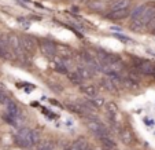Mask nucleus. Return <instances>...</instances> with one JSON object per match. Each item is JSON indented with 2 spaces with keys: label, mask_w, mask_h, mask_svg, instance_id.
<instances>
[{
  "label": "nucleus",
  "mask_w": 155,
  "mask_h": 150,
  "mask_svg": "<svg viewBox=\"0 0 155 150\" xmlns=\"http://www.w3.org/2000/svg\"><path fill=\"white\" fill-rule=\"evenodd\" d=\"M99 139H100V143H102V146L104 147V149L111 150V149H114V147H115L114 141L108 138V135L107 136H103V138H99Z\"/></svg>",
  "instance_id": "a211bd4d"
},
{
  "label": "nucleus",
  "mask_w": 155,
  "mask_h": 150,
  "mask_svg": "<svg viewBox=\"0 0 155 150\" xmlns=\"http://www.w3.org/2000/svg\"><path fill=\"white\" fill-rule=\"evenodd\" d=\"M97 56L100 58V62H102L103 65H113V63H118L121 61L118 55H115L113 53H107L104 50L97 51Z\"/></svg>",
  "instance_id": "20e7f679"
},
{
  "label": "nucleus",
  "mask_w": 155,
  "mask_h": 150,
  "mask_svg": "<svg viewBox=\"0 0 155 150\" xmlns=\"http://www.w3.org/2000/svg\"><path fill=\"white\" fill-rule=\"evenodd\" d=\"M91 103H92L94 106H96V107H100V106L104 105V101H103L102 98H99V97L96 95V97L91 98Z\"/></svg>",
  "instance_id": "b1692460"
},
{
  "label": "nucleus",
  "mask_w": 155,
  "mask_h": 150,
  "mask_svg": "<svg viewBox=\"0 0 155 150\" xmlns=\"http://www.w3.org/2000/svg\"><path fill=\"white\" fill-rule=\"evenodd\" d=\"M154 33H155V28H154Z\"/></svg>",
  "instance_id": "c85d7f7f"
},
{
  "label": "nucleus",
  "mask_w": 155,
  "mask_h": 150,
  "mask_svg": "<svg viewBox=\"0 0 155 150\" xmlns=\"http://www.w3.org/2000/svg\"><path fill=\"white\" fill-rule=\"evenodd\" d=\"M81 91L84 92L88 98H94L97 95V88L95 85H81Z\"/></svg>",
  "instance_id": "2eb2a0df"
},
{
  "label": "nucleus",
  "mask_w": 155,
  "mask_h": 150,
  "mask_svg": "<svg viewBox=\"0 0 155 150\" xmlns=\"http://www.w3.org/2000/svg\"><path fill=\"white\" fill-rule=\"evenodd\" d=\"M71 150H87L88 149V143L84 138H78L73 142V146L70 147Z\"/></svg>",
  "instance_id": "dca6fc26"
},
{
  "label": "nucleus",
  "mask_w": 155,
  "mask_h": 150,
  "mask_svg": "<svg viewBox=\"0 0 155 150\" xmlns=\"http://www.w3.org/2000/svg\"><path fill=\"white\" fill-rule=\"evenodd\" d=\"M128 15H129V9H125V10H117V11H110L108 18L110 19H124Z\"/></svg>",
  "instance_id": "ddd939ff"
},
{
  "label": "nucleus",
  "mask_w": 155,
  "mask_h": 150,
  "mask_svg": "<svg viewBox=\"0 0 155 150\" xmlns=\"http://www.w3.org/2000/svg\"><path fill=\"white\" fill-rule=\"evenodd\" d=\"M21 40V46H22V50L26 54H35L36 48H37V43H36L35 37L29 35H24L22 37H19Z\"/></svg>",
  "instance_id": "7ed1b4c3"
},
{
  "label": "nucleus",
  "mask_w": 155,
  "mask_h": 150,
  "mask_svg": "<svg viewBox=\"0 0 155 150\" xmlns=\"http://www.w3.org/2000/svg\"><path fill=\"white\" fill-rule=\"evenodd\" d=\"M107 109H108V112L117 113V106H115L114 103H108V105H107Z\"/></svg>",
  "instance_id": "a878e982"
},
{
  "label": "nucleus",
  "mask_w": 155,
  "mask_h": 150,
  "mask_svg": "<svg viewBox=\"0 0 155 150\" xmlns=\"http://www.w3.org/2000/svg\"><path fill=\"white\" fill-rule=\"evenodd\" d=\"M0 58H3V59L14 58V53L11 51V48L8 47L7 43H3V41H0Z\"/></svg>",
  "instance_id": "9d476101"
},
{
  "label": "nucleus",
  "mask_w": 155,
  "mask_h": 150,
  "mask_svg": "<svg viewBox=\"0 0 155 150\" xmlns=\"http://www.w3.org/2000/svg\"><path fill=\"white\" fill-rule=\"evenodd\" d=\"M64 150H71V149H64Z\"/></svg>",
  "instance_id": "cd10ccee"
},
{
  "label": "nucleus",
  "mask_w": 155,
  "mask_h": 150,
  "mask_svg": "<svg viewBox=\"0 0 155 150\" xmlns=\"http://www.w3.org/2000/svg\"><path fill=\"white\" fill-rule=\"evenodd\" d=\"M102 83H103V85H104V88L107 90V91H110V92H115V91H117V90H115V84L110 79H103Z\"/></svg>",
  "instance_id": "aec40b11"
},
{
  "label": "nucleus",
  "mask_w": 155,
  "mask_h": 150,
  "mask_svg": "<svg viewBox=\"0 0 155 150\" xmlns=\"http://www.w3.org/2000/svg\"><path fill=\"white\" fill-rule=\"evenodd\" d=\"M55 69H56V72H59V73H68V68H66L63 63H56Z\"/></svg>",
  "instance_id": "393cba45"
},
{
  "label": "nucleus",
  "mask_w": 155,
  "mask_h": 150,
  "mask_svg": "<svg viewBox=\"0 0 155 150\" xmlns=\"http://www.w3.org/2000/svg\"><path fill=\"white\" fill-rule=\"evenodd\" d=\"M81 58H82V62H84V65L89 66V68H91L94 72H96V70H102V66L99 65V62H97L96 59H95L89 53L84 51V53L81 54Z\"/></svg>",
  "instance_id": "0eeeda50"
},
{
  "label": "nucleus",
  "mask_w": 155,
  "mask_h": 150,
  "mask_svg": "<svg viewBox=\"0 0 155 150\" xmlns=\"http://www.w3.org/2000/svg\"><path fill=\"white\" fill-rule=\"evenodd\" d=\"M69 79H70L71 83H74V84H77V85H78V84L81 85L82 84V80H84L78 73H77V72H76V73H70V74H69Z\"/></svg>",
  "instance_id": "412c9836"
},
{
  "label": "nucleus",
  "mask_w": 155,
  "mask_h": 150,
  "mask_svg": "<svg viewBox=\"0 0 155 150\" xmlns=\"http://www.w3.org/2000/svg\"><path fill=\"white\" fill-rule=\"evenodd\" d=\"M55 47H56V54H61L63 58H70L71 56L70 47H68V46H64V44H59V43H56Z\"/></svg>",
  "instance_id": "f8f14e48"
},
{
  "label": "nucleus",
  "mask_w": 155,
  "mask_h": 150,
  "mask_svg": "<svg viewBox=\"0 0 155 150\" xmlns=\"http://www.w3.org/2000/svg\"><path fill=\"white\" fill-rule=\"evenodd\" d=\"M87 127H88V130L91 131L92 134H95L97 138H103V136L108 135V130L106 128V125L97 120H89L87 123Z\"/></svg>",
  "instance_id": "f03ea898"
},
{
  "label": "nucleus",
  "mask_w": 155,
  "mask_h": 150,
  "mask_svg": "<svg viewBox=\"0 0 155 150\" xmlns=\"http://www.w3.org/2000/svg\"><path fill=\"white\" fill-rule=\"evenodd\" d=\"M144 10H146V6H144V4H141V6H137L135 10H133V11H132V19H133V21L139 19V18L143 15Z\"/></svg>",
  "instance_id": "6ab92c4d"
},
{
  "label": "nucleus",
  "mask_w": 155,
  "mask_h": 150,
  "mask_svg": "<svg viewBox=\"0 0 155 150\" xmlns=\"http://www.w3.org/2000/svg\"><path fill=\"white\" fill-rule=\"evenodd\" d=\"M120 138H121V141H122V143H125V145H130L132 142H133V135H132V132L128 130H121Z\"/></svg>",
  "instance_id": "f3484780"
},
{
  "label": "nucleus",
  "mask_w": 155,
  "mask_h": 150,
  "mask_svg": "<svg viewBox=\"0 0 155 150\" xmlns=\"http://www.w3.org/2000/svg\"><path fill=\"white\" fill-rule=\"evenodd\" d=\"M130 6V0H117L114 4L111 6V11H117V10H125V9H129Z\"/></svg>",
  "instance_id": "4468645a"
},
{
  "label": "nucleus",
  "mask_w": 155,
  "mask_h": 150,
  "mask_svg": "<svg viewBox=\"0 0 155 150\" xmlns=\"http://www.w3.org/2000/svg\"><path fill=\"white\" fill-rule=\"evenodd\" d=\"M137 69L143 74H152V72H154V63L150 61H141L137 65Z\"/></svg>",
  "instance_id": "1a4fd4ad"
},
{
  "label": "nucleus",
  "mask_w": 155,
  "mask_h": 150,
  "mask_svg": "<svg viewBox=\"0 0 155 150\" xmlns=\"http://www.w3.org/2000/svg\"><path fill=\"white\" fill-rule=\"evenodd\" d=\"M124 84L126 85V87H129V88H139V84H137V81L136 80H133V79H126V80H124Z\"/></svg>",
  "instance_id": "5701e85b"
},
{
  "label": "nucleus",
  "mask_w": 155,
  "mask_h": 150,
  "mask_svg": "<svg viewBox=\"0 0 155 150\" xmlns=\"http://www.w3.org/2000/svg\"><path fill=\"white\" fill-rule=\"evenodd\" d=\"M152 74H154V76H155V63H154V72H152Z\"/></svg>",
  "instance_id": "bb28decb"
},
{
  "label": "nucleus",
  "mask_w": 155,
  "mask_h": 150,
  "mask_svg": "<svg viewBox=\"0 0 155 150\" xmlns=\"http://www.w3.org/2000/svg\"><path fill=\"white\" fill-rule=\"evenodd\" d=\"M17 139V143L22 147H30L32 145H35L38 141V135L32 130H28V128H22V130L18 131V134L15 135Z\"/></svg>",
  "instance_id": "f257e3e1"
},
{
  "label": "nucleus",
  "mask_w": 155,
  "mask_h": 150,
  "mask_svg": "<svg viewBox=\"0 0 155 150\" xmlns=\"http://www.w3.org/2000/svg\"><path fill=\"white\" fill-rule=\"evenodd\" d=\"M40 50L45 56H50V58L56 56V47H55V44H54L52 41L41 40L40 41Z\"/></svg>",
  "instance_id": "39448f33"
},
{
  "label": "nucleus",
  "mask_w": 155,
  "mask_h": 150,
  "mask_svg": "<svg viewBox=\"0 0 155 150\" xmlns=\"http://www.w3.org/2000/svg\"><path fill=\"white\" fill-rule=\"evenodd\" d=\"M4 105H6V107H7V114L12 116V117L19 118V116H21V110H19L18 105L14 102V101L8 99L6 103H4Z\"/></svg>",
  "instance_id": "6e6552de"
},
{
  "label": "nucleus",
  "mask_w": 155,
  "mask_h": 150,
  "mask_svg": "<svg viewBox=\"0 0 155 150\" xmlns=\"http://www.w3.org/2000/svg\"><path fill=\"white\" fill-rule=\"evenodd\" d=\"M77 73H78L82 79H91V77H94L95 72L87 65H78V68H77Z\"/></svg>",
  "instance_id": "9b49d317"
},
{
  "label": "nucleus",
  "mask_w": 155,
  "mask_h": 150,
  "mask_svg": "<svg viewBox=\"0 0 155 150\" xmlns=\"http://www.w3.org/2000/svg\"><path fill=\"white\" fill-rule=\"evenodd\" d=\"M7 44H8V47L11 48L12 53L17 54V55H22V54L25 53V51L22 50V46H21V40H19V37H18L17 35H10V36H8V41H7Z\"/></svg>",
  "instance_id": "423d86ee"
},
{
  "label": "nucleus",
  "mask_w": 155,
  "mask_h": 150,
  "mask_svg": "<svg viewBox=\"0 0 155 150\" xmlns=\"http://www.w3.org/2000/svg\"><path fill=\"white\" fill-rule=\"evenodd\" d=\"M37 150H54V145L48 141L40 142V143L37 145Z\"/></svg>",
  "instance_id": "4be33fe9"
}]
</instances>
